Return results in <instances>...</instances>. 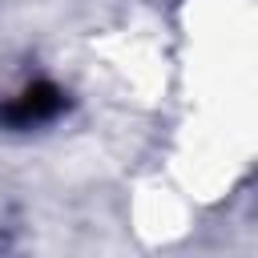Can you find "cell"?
I'll list each match as a JSON object with an SVG mask.
<instances>
[{
    "instance_id": "cell-1",
    "label": "cell",
    "mask_w": 258,
    "mask_h": 258,
    "mask_svg": "<svg viewBox=\"0 0 258 258\" xmlns=\"http://www.w3.org/2000/svg\"><path fill=\"white\" fill-rule=\"evenodd\" d=\"M64 109H69V97H64L60 85H52V81H28L16 97H8L0 105V125L4 129H36V125L56 121Z\"/></svg>"
}]
</instances>
